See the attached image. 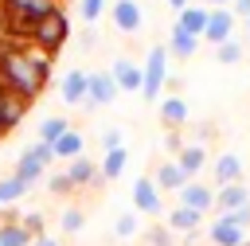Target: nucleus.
Returning <instances> with one entry per match:
<instances>
[{"label": "nucleus", "mask_w": 250, "mask_h": 246, "mask_svg": "<svg viewBox=\"0 0 250 246\" xmlns=\"http://www.w3.org/2000/svg\"><path fill=\"white\" fill-rule=\"evenodd\" d=\"M109 74H113L117 90H125V94H141V82H145V74H141V62H133V59H113Z\"/></svg>", "instance_id": "ddd939ff"}, {"label": "nucleus", "mask_w": 250, "mask_h": 246, "mask_svg": "<svg viewBox=\"0 0 250 246\" xmlns=\"http://www.w3.org/2000/svg\"><path fill=\"white\" fill-rule=\"evenodd\" d=\"M250 203V187L246 184H227V187H215V215H230L238 207Z\"/></svg>", "instance_id": "2eb2a0df"}, {"label": "nucleus", "mask_w": 250, "mask_h": 246, "mask_svg": "<svg viewBox=\"0 0 250 246\" xmlns=\"http://www.w3.org/2000/svg\"><path fill=\"white\" fill-rule=\"evenodd\" d=\"M113 148H125V133L121 129H105L102 133V152H113Z\"/></svg>", "instance_id": "f704fd0d"}, {"label": "nucleus", "mask_w": 250, "mask_h": 246, "mask_svg": "<svg viewBox=\"0 0 250 246\" xmlns=\"http://www.w3.org/2000/svg\"><path fill=\"white\" fill-rule=\"evenodd\" d=\"M133 211L137 215H152V219L164 215V195L152 184V176H137V184H133Z\"/></svg>", "instance_id": "39448f33"}, {"label": "nucleus", "mask_w": 250, "mask_h": 246, "mask_svg": "<svg viewBox=\"0 0 250 246\" xmlns=\"http://www.w3.org/2000/svg\"><path fill=\"white\" fill-rule=\"evenodd\" d=\"M117 82H113V74L109 70H94L90 74V82H86V105H113L117 102Z\"/></svg>", "instance_id": "6e6552de"}, {"label": "nucleus", "mask_w": 250, "mask_h": 246, "mask_svg": "<svg viewBox=\"0 0 250 246\" xmlns=\"http://www.w3.org/2000/svg\"><path fill=\"white\" fill-rule=\"evenodd\" d=\"M105 12H109V0H78V16H82L90 27H94Z\"/></svg>", "instance_id": "c85d7f7f"}, {"label": "nucleus", "mask_w": 250, "mask_h": 246, "mask_svg": "<svg viewBox=\"0 0 250 246\" xmlns=\"http://www.w3.org/2000/svg\"><path fill=\"white\" fill-rule=\"evenodd\" d=\"M184 144H188V141H184L176 129H168V137H164V148H168L172 156H180V152H184Z\"/></svg>", "instance_id": "c9c22d12"}, {"label": "nucleus", "mask_w": 250, "mask_h": 246, "mask_svg": "<svg viewBox=\"0 0 250 246\" xmlns=\"http://www.w3.org/2000/svg\"><path fill=\"white\" fill-rule=\"evenodd\" d=\"M152 184L160 187V195H164V191H168V195H180V191H184V184H188V176L180 172V164H176V160H164V164H156Z\"/></svg>", "instance_id": "6ab92c4d"}, {"label": "nucleus", "mask_w": 250, "mask_h": 246, "mask_svg": "<svg viewBox=\"0 0 250 246\" xmlns=\"http://www.w3.org/2000/svg\"><path fill=\"white\" fill-rule=\"evenodd\" d=\"M203 8H230V0H199Z\"/></svg>", "instance_id": "a19ab883"}, {"label": "nucleus", "mask_w": 250, "mask_h": 246, "mask_svg": "<svg viewBox=\"0 0 250 246\" xmlns=\"http://www.w3.org/2000/svg\"><path fill=\"white\" fill-rule=\"evenodd\" d=\"M168 226H172V234H180V238H188V234H199V226H203V215L199 211H191V207H172L168 211V219H164Z\"/></svg>", "instance_id": "dca6fc26"}, {"label": "nucleus", "mask_w": 250, "mask_h": 246, "mask_svg": "<svg viewBox=\"0 0 250 246\" xmlns=\"http://www.w3.org/2000/svg\"><path fill=\"white\" fill-rule=\"evenodd\" d=\"M31 246H62V242H59V238H55V234H43V238H35V242H31Z\"/></svg>", "instance_id": "ea45409f"}, {"label": "nucleus", "mask_w": 250, "mask_h": 246, "mask_svg": "<svg viewBox=\"0 0 250 246\" xmlns=\"http://www.w3.org/2000/svg\"><path fill=\"white\" fill-rule=\"evenodd\" d=\"M125 164H129V148H113V152H105L102 164H98V168H102V180H105V184L117 180V176L125 172Z\"/></svg>", "instance_id": "bb28decb"}, {"label": "nucleus", "mask_w": 250, "mask_h": 246, "mask_svg": "<svg viewBox=\"0 0 250 246\" xmlns=\"http://www.w3.org/2000/svg\"><path fill=\"white\" fill-rule=\"evenodd\" d=\"M168 4H172V8H176V12H180V8H188V4H191V0H168Z\"/></svg>", "instance_id": "79ce46f5"}, {"label": "nucleus", "mask_w": 250, "mask_h": 246, "mask_svg": "<svg viewBox=\"0 0 250 246\" xmlns=\"http://www.w3.org/2000/svg\"><path fill=\"white\" fill-rule=\"evenodd\" d=\"M199 43H203V39H195V35H188L184 27L172 23V31H168V55H176V59H191V55L199 51Z\"/></svg>", "instance_id": "4be33fe9"}, {"label": "nucleus", "mask_w": 250, "mask_h": 246, "mask_svg": "<svg viewBox=\"0 0 250 246\" xmlns=\"http://www.w3.org/2000/svg\"><path fill=\"white\" fill-rule=\"evenodd\" d=\"M141 230V223H137V211H129V215H117V223H113V238H133Z\"/></svg>", "instance_id": "c756f323"}, {"label": "nucleus", "mask_w": 250, "mask_h": 246, "mask_svg": "<svg viewBox=\"0 0 250 246\" xmlns=\"http://www.w3.org/2000/svg\"><path fill=\"white\" fill-rule=\"evenodd\" d=\"M230 223H234V226H242V230H250V203H246V207H238V211H230Z\"/></svg>", "instance_id": "e433bc0d"}, {"label": "nucleus", "mask_w": 250, "mask_h": 246, "mask_svg": "<svg viewBox=\"0 0 250 246\" xmlns=\"http://www.w3.org/2000/svg\"><path fill=\"white\" fill-rule=\"evenodd\" d=\"M145 242H148V246H176V234H172V226L164 223V226H148V230H145Z\"/></svg>", "instance_id": "7c9ffc66"}, {"label": "nucleus", "mask_w": 250, "mask_h": 246, "mask_svg": "<svg viewBox=\"0 0 250 246\" xmlns=\"http://www.w3.org/2000/svg\"><path fill=\"white\" fill-rule=\"evenodd\" d=\"M242 23H246V39H250V20H242Z\"/></svg>", "instance_id": "37998d69"}, {"label": "nucleus", "mask_w": 250, "mask_h": 246, "mask_svg": "<svg viewBox=\"0 0 250 246\" xmlns=\"http://www.w3.org/2000/svg\"><path fill=\"white\" fill-rule=\"evenodd\" d=\"M20 223H23V230L31 234V242L47 234V226H43V215H39V211H27V215H20Z\"/></svg>", "instance_id": "72a5a7b5"}, {"label": "nucleus", "mask_w": 250, "mask_h": 246, "mask_svg": "<svg viewBox=\"0 0 250 246\" xmlns=\"http://www.w3.org/2000/svg\"><path fill=\"white\" fill-rule=\"evenodd\" d=\"M66 39H70V20H66L62 8H51V12L31 27V43H35L39 51H47V55H55Z\"/></svg>", "instance_id": "f03ea898"}, {"label": "nucleus", "mask_w": 250, "mask_h": 246, "mask_svg": "<svg viewBox=\"0 0 250 246\" xmlns=\"http://www.w3.org/2000/svg\"><path fill=\"white\" fill-rule=\"evenodd\" d=\"M176 164H180V172H184L188 180H195V176L203 172V164H207V148H203V141L184 144V152L176 156Z\"/></svg>", "instance_id": "412c9836"}, {"label": "nucleus", "mask_w": 250, "mask_h": 246, "mask_svg": "<svg viewBox=\"0 0 250 246\" xmlns=\"http://www.w3.org/2000/svg\"><path fill=\"white\" fill-rule=\"evenodd\" d=\"M242 55H246V47H242L238 39H227V43H219V47H215V59H219L223 66H234V62H242Z\"/></svg>", "instance_id": "cd10ccee"}, {"label": "nucleus", "mask_w": 250, "mask_h": 246, "mask_svg": "<svg viewBox=\"0 0 250 246\" xmlns=\"http://www.w3.org/2000/svg\"><path fill=\"white\" fill-rule=\"evenodd\" d=\"M0 86L12 90L16 98H23L27 105H31V102L39 98V90L47 86V82L39 78L35 62H31V55H27V43H12V39L0 35Z\"/></svg>", "instance_id": "f257e3e1"}, {"label": "nucleus", "mask_w": 250, "mask_h": 246, "mask_svg": "<svg viewBox=\"0 0 250 246\" xmlns=\"http://www.w3.org/2000/svg\"><path fill=\"white\" fill-rule=\"evenodd\" d=\"M66 176H70L74 191H78V187H102V184H105V180H102V168H98L86 152H82L78 160H70V164H66Z\"/></svg>", "instance_id": "9d476101"}, {"label": "nucleus", "mask_w": 250, "mask_h": 246, "mask_svg": "<svg viewBox=\"0 0 250 246\" xmlns=\"http://www.w3.org/2000/svg\"><path fill=\"white\" fill-rule=\"evenodd\" d=\"M94 43H98V31L86 27V31H82V47H94Z\"/></svg>", "instance_id": "58836bf2"}, {"label": "nucleus", "mask_w": 250, "mask_h": 246, "mask_svg": "<svg viewBox=\"0 0 250 246\" xmlns=\"http://www.w3.org/2000/svg\"><path fill=\"white\" fill-rule=\"evenodd\" d=\"M82 226H86V211H82V207H66V211H62V230H66V234H78Z\"/></svg>", "instance_id": "473e14b6"}, {"label": "nucleus", "mask_w": 250, "mask_h": 246, "mask_svg": "<svg viewBox=\"0 0 250 246\" xmlns=\"http://www.w3.org/2000/svg\"><path fill=\"white\" fill-rule=\"evenodd\" d=\"M70 129V121L62 117V113H55V117H43L39 121V129H35V141H43V144H55L62 133Z\"/></svg>", "instance_id": "393cba45"}, {"label": "nucleus", "mask_w": 250, "mask_h": 246, "mask_svg": "<svg viewBox=\"0 0 250 246\" xmlns=\"http://www.w3.org/2000/svg\"><path fill=\"white\" fill-rule=\"evenodd\" d=\"M0 246H31V234L20 219H0Z\"/></svg>", "instance_id": "a878e982"}, {"label": "nucleus", "mask_w": 250, "mask_h": 246, "mask_svg": "<svg viewBox=\"0 0 250 246\" xmlns=\"http://www.w3.org/2000/svg\"><path fill=\"white\" fill-rule=\"evenodd\" d=\"M51 148H55V160H66V164H70V160H78V156H82L86 141H82V133H78V129H66Z\"/></svg>", "instance_id": "5701e85b"}, {"label": "nucleus", "mask_w": 250, "mask_h": 246, "mask_svg": "<svg viewBox=\"0 0 250 246\" xmlns=\"http://www.w3.org/2000/svg\"><path fill=\"white\" fill-rule=\"evenodd\" d=\"M168 47H148V55H145V62H141V74H145V82H141V98L145 102H156L160 98V90L168 86Z\"/></svg>", "instance_id": "7ed1b4c3"}, {"label": "nucleus", "mask_w": 250, "mask_h": 246, "mask_svg": "<svg viewBox=\"0 0 250 246\" xmlns=\"http://www.w3.org/2000/svg\"><path fill=\"white\" fill-rule=\"evenodd\" d=\"M31 187L16 176V172H0V207H12V203H20L23 195H27Z\"/></svg>", "instance_id": "b1692460"}, {"label": "nucleus", "mask_w": 250, "mask_h": 246, "mask_svg": "<svg viewBox=\"0 0 250 246\" xmlns=\"http://www.w3.org/2000/svg\"><path fill=\"white\" fill-rule=\"evenodd\" d=\"M211 172H215V187L242 184V156H238V152H223V156L211 164Z\"/></svg>", "instance_id": "a211bd4d"}, {"label": "nucleus", "mask_w": 250, "mask_h": 246, "mask_svg": "<svg viewBox=\"0 0 250 246\" xmlns=\"http://www.w3.org/2000/svg\"><path fill=\"white\" fill-rule=\"evenodd\" d=\"M23 113H27V102L0 86V137H8V133L23 121Z\"/></svg>", "instance_id": "f8f14e48"}, {"label": "nucleus", "mask_w": 250, "mask_h": 246, "mask_svg": "<svg viewBox=\"0 0 250 246\" xmlns=\"http://www.w3.org/2000/svg\"><path fill=\"white\" fill-rule=\"evenodd\" d=\"M47 191H51V195H70V191H74V184H70L66 168H62V172H51V176H47Z\"/></svg>", "instance_id": "2f4dec72"}, {"label": "nucleus", "mask_w": 250, "mask_h": 246, "mask_svg": "<svg viewBox=\"0 0 250 246\" xmlns=\"http://www.w3.org/2000/svg\"><path fill=\"white\" fill-rule=\"evenodd\" d=\"M250 234L242 230V226H234L230 223V215H215V223L207 226V242L211 246H242Z\"/></svg>", "instance_id": "1a4fd4ad"}, {"label": "nucleus", "mask_w": 250, "mask_h": 246, "mask_svg": "<svg viewBox=\"0 0 250 246\" xmlns=\"http://www.w3.org/2000/svg\"><path fill=\"white\" fill-rule=\"evenodd\" d=\"M160 121L168 125V129H184L188 125V102L180 98V94H168V98H160Z\"/></svg>", "instance_id": "aec40b11"}, {"label": "nucleus", "mask_w": 250, "mask_h": 246, "mask_svg": "<svg viewBox=\"0 0 250 246\" xmlns=\"http://www.w3.org/2000/svg\"><path fill=\"white\" fill-rule=\"evenodd\" d=\"M86 82H90V74L86 70H66L62 74V82H59V94H62V105H86Z\"/></svg>", "instance_id": "4468645a"}, {"label": "nucleus", "mask_w": 250, "mask_h": 246, "mask_svg": "<svg viewBox=\"0 0 250 246\" xmlns=\"http://www.w3.org/2000/svg\"><path fill=\"white\" fill-rule=\"evenodd\" d=\"M47 164H55V148L51 144H43V141H35V144H27L23 152H20V160H16V176L31 187V184H39V180H47Z\"/></svg>", "instance_id": "20e7f679"}, {"label": "nucleus", "mask_w": 250, "mask_h": 246, "mask_svg": "<svg viewBox=\"0 0 250 246\" xmlns=\"http://www.w3.org/2000/svg\"><path fill=\"white\" fill-rule=\"evenodd\" d=\"M234 12L230 8H211L207 12V27H203V39L211 43V47H219V43H227V39H234Z\"/></svg>", "instance_id": "423d86ee"}, {"label": "nucleus", "mask_w": 250, "mask_h": 246, "mask_svg": "<svg viewBox=\"0 0 250 246\" xmlns=\"http://www.w3.org/2000/svg\"><path fill=\"white\" fill-rule=\"evenodd\" d=\"M109 20H113V27L125 31V35H137V31L145 27V12H141L137 0H113V4H109Z\"/></svg>", "instance_id": "0eeeda50"}, {"label": "nucleus", "mask_w": 250, "mask_h": 246, "mask_svg": "<svg viewBox=\"0 0 250 246\" xmlns=\"http://www.w3.org/2000/svg\"><path fill=\"white\" fill-rule=\"evenodd\" d=\"M207 12H211V8H203L199 0H191L188 8H180V12H176V27H184V31H188V35H195V39H203Z\"/></svg>", "instance_id": "f3484780"}, {"label": "nucleus", "mask_w": 250, "mask_h": 246, "mask_svg": "<svg viewBox=\"0 0 250 246\" xmlns=\"http://www.w3.org/2000/svg\"><path fill=\"white\" fill-rule=\"evenodd\" d=\"M230 12L234 20H250V0H230Z\"/></svg>", "instance_id": "4c0bfd02"}, {"label": "nucleus", "mask_w": 250, "mask_h": 246, "mask_svg": "<svg viewBox=\"0 0 250 246\" xmlns=\"http://www.w3.org/2000/svg\"><path fill=\"white\" fill-rule=\"evenodd\" d=\"M242 246H250V238H246V242H242Z\"/></svg>", "instance_id": "c03bdc74"}, {"label": "nucleus", "mask_w": 250, "mask_h": 246, "mask_svg": "<svg viewBox=\"0 0 250 246\" xmlns=\"http://www.w3.org/2000/svg\"><path fill=\"white\" fill-rule=\"evenodd\" d=\"M180 207H191V211H199V215L215 211V187H207V184H199V180H188L184 191H180Z\"/></svg>", "instance_id": "9b49d317"}]
</instances>
